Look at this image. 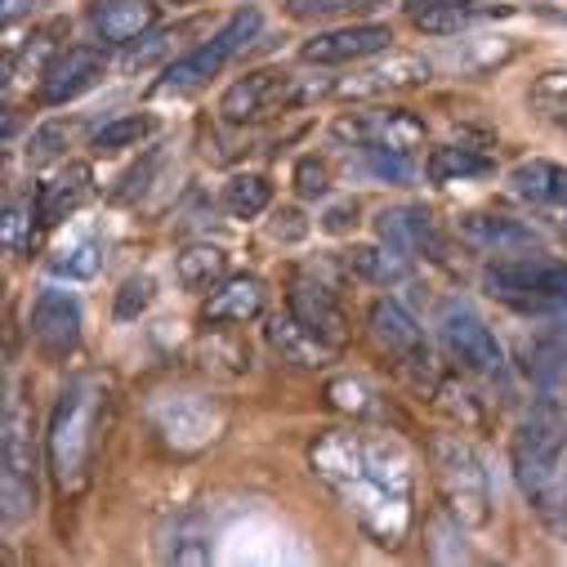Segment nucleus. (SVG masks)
<instances>
[{"instance_id": "1", "label": "nucleus", "mask_w": 567, "mask_h": 567, "mask_svg": "<svg viewBox=\"0 0 567 567\" xmlns=\"http://www.w3.org/2000/svg\"><path fill=\"white\" fill-rule=\"evenodd\" d=\"M309 456L327 487L358 514V523L380 545H398L411 518V456L393 439H362L340 430L322 434Z\"/></svg>"}, {"instance_id": "2", "label": "nucleus", "mask_w": 567, "mask_h": 567, "mask_svg": "<svg viewBox=\"0 0 567 567\" xmlns=\"http://www.w3.org/2000/svg\"><path fill=\"white\" fill-rule=\"evenodd\" d=\"M107 402V389L94 375H81L63 389L54 420H50V470L63 487L81 483V470L94 452V430H99V411Z\"/></svg>"}, {"instance_id": "3", "label": "nucleus", "mask_w": 567, "mask_h": 567, "mask_svg": "<svg viewBox=\"0 0 567 567\" xmlns=\"http://www.w3.org/2000/svg\"><path fill=\"white\" fill-rule=\"evenodd\" d=\"M483 287L492 300L523 313H567V264L540 255H501L487 264Z\"/></svg>"}, {"instance_id": "4", "label": "nucleus", "mask_w": 567, "mask_h": 567, "mask_svg": "<svg viewBox=\"0 0 567 567\" xmlns=\"http://www.w3.org/2000/svg\"><path fill=\"white\" fill-rule=\"evenodd\" d=\"M563 452H567V420L558 415V406H549V402L532 406L509 443V461H514V474L527 496L549 492V483L563 470Z\"/></svg>"}, {"instance_id": "5", "label": "nucleus", "mask_w": 567, "mask_h": 567, "mask_svg": "<svg viewBox=\"0 0 567 567\" xmlns=\"http://www.w3.org/2000/svg\"><path fill=\"white\" fill-rule=\"evenodd\" d=\"M318 94H331V85H305L300 76L281 72V68H259V72H246L241 81H233L224 90L219 112H224V121L246 125V121H259V116L281 112V107H300Z\"/></svg>"}, {"instance_id": "6", "label": "nucleus", "mask_w": 567, "mask_h": 567, "mask_svg": "<svg viewBox=\"0 0 567 567\" xmlns=\"http://www.w3.org/2000/svg\"><path fill=\"white\" fill-rule=\"evenodd\" d=\"M434 465H439V487H443L447 509L465 527H483L492 518V483H487L478 452L461 439H443L434 447Z\"/></svg>"}, {"instance_id": "7", "label": "nucleus", "mask_w": 567, "mask_h": 567, "mask_svg": "<svg viewBox=\"0 0 567 567\" xmlns=\"http://www.w3.org/2000/svg\"><path fill=\"white\" fill-rule=\"evenodd\" d=\"M255 32H259V10H237L206 45H197V50L184 54V59H175V63L166 68V76L153 85V94H193L197 85H206L210 76H219V68H224Z\"/></svg>"}, {"instance_id": "8", "label": "nucleus", "mask_w": 567, "mask_h": 567, "mask_svg": "<svg viewBox=\"0 0 567 567\" xmlns=\"http://www.w3.org/2000/svg\"><path fill=\"white\" fill-rule=\"evenodd\" d=\"M0 505L6 523H19L37 505V461H32V430L19 398L6 406V434H0Z\"/></svg>"}, {"instance_id": "9", "label": "nucleus", "mask_w": 567, "mask_h": 567, "mask_svg": "<svg viewBox=\"0 0 567 567\" xmlns=\"http://www.w3.org/2000/svg\"><path fill=\"white\" fill-rule=\"evenodd\" d=\"M439 340L456 367L474 375H501V344L465 300H447L439 309Z\"/></svg>"}, {"instance_id": "10", "label": "nucleus", "mask_w": 567, "mask_h": 567, "mask_svg": "<svg viewBox=\"0 0 567 567\" xmlns=\"http://www.w3.org/2000/svg\"><path fill=\"white\" fill-rule=\"evenodd\" d=\"M103 72H107V54L99 45H68L41 72V103L45 107L72 103L76 94H85L90 85H99Z\"/></svg>"}, {"instance_id": "11", "label": "nucleus", "mask_w": 567, "mask_h": 567, "mask_svg": "<svg viewBox=\"0 0 567 567\" xmlns=\"http://www.w3.org/2000/svg\"><path fill=\"white\" fill-rule=\"evenodd\" d=\"M389 45H393V32L384 23H358V28L318 32L313 41L300 45V59L318 63V68H336V63H362V59L389 50Z\"/></svg>"}, {"instance_id": "12", "label": "nucleus", "mask_w": 567, "mask_h": 567, "mask_svg": "<svg viewBox=\"0 0 567 567\" xmlns=\"http://www.w3.org/2000/svg\"><path fill=\"white\" fill-rule=\"evenodd\" d=\"M375 233L384 246L402 250V255H430V259H443V237H439V224L424 206H393V210H380L375 219Z\"/></svg>"}, {"instance_id": "13", "label": "nucleus", "mask_w": 567, "mask_h": 567, "mask_svg": "<svg viewBox=\"0 0 567 567\" xmlns=\"http://www.w3.org/2000/svg\"><path fill=\"white\" fill-rule=\"evenodd\" d=\"M291 313H296L300 327H309L331 349H340L349 340V322H344L340 300L322 287V281H313V277H296V287H291Z\"/></svg>"}, {"instance_id": "14", "label": "nucleus", "mask_w": 567, "mask_h": 567, "mask_svg": "<svg viewBox=\"0 0 567 567\" xmlns=\"http://www.w3.org/2000/svg\"><path fill=\"white\" fill-rule=\"evenodd\" d=\"M371 336L402 362V367H424L430 362V344H424L420 322L398 305V300H375L371 305Z\"/></svg>"}, {"instance_id": "15", "label": "nucleus", "mask_w": 567, "mask_h": 567, "mask_svg": "<svg viewBox=\"0 0 567 567\" xmlns=\"http://www.w3.org/2000/svg\"><path fill=\"white\" fill-rule=\"evenodd\" d=\"M420 81H430V63L411 59V54H393L389 63H375V68H362L358 76H349V81H336L331 94H340V99H371V94L420 85Z\"/></svg>"}, {"instance_id": "16", "label": "nucleus", "mask_w": 567, "mask_h": 567, "mask_svg": "<svg viewBox=\"0 0 567 567\" xmlns=\"http://www.w3.org/2000/svg\"><path fill=\"white\" fill-rule=\"evenodd\" d=\"M32 336L50 353H68L81 340V305L68 291H41L32 305Z\"/></svg>"}, {"instance_id": "17", "label": "nucleus", "mask_w": 567, "mask_h": 567, "mask_svg": "<svg viewBox=\"0 0 567 567\" xmlns=\"http://www.w3.org/2000/svg\"><path fill=\"white\" fill-rule=\"evenodd\" d=\"M157 23V6L153 0H99L90 10V28L99 41L107 45H130Z\"/></svg>"}, {"instance_id": "18", "label": "nucleus", "mask_w": 567, "mask_h": 567, "mask_svg": "<svg viewBox=\"0 0 567 567\" xmlns=\"http://www.w3.org/2000/svg\"><path fill=\"white\" fill-rule=\"evenodd\" d=\"M461 237H465V246H474L483 255H518V250L536 246V233L509 215H470L461 224Z\"/></svg>"}, {"instance_id": "19", "label": "nucleus", "mask_w": 567, "mask_h": 567, "mask_svg": "<svg viewBox=\"0 0 567 567\" xmlns=\"http://www.w3.org/2000/svg\"><path fill=\"white\" fill-rule=\"evenodd\" d=\"M264 309V281L259 277H228L206 300V322H250Z\"/></svg>"}, {"instance_id": "20", "label": "nucleus", "mask_w": 567, "mask_h": 567, "mask_svg": "<svg viewBox=\"0 0 567 567\" xmlns=\"http://www.w3.org/2000/svg\"><path fill=\"white\" fill-rule=\"evenodd\" d=\"M509 193L523 197V202H536V206H567V171L554 166V162H518L509 171Z\"/></svg>"}, {"instance_id": "21", "label": "nucleus", "mask_w": 567, "mask_h": 567, "mask_svg": "<svg viewBox=\"0 0 567 567\" xmlns=\"http://www.w3.org/2000/svg\"><path fill=\"white\" fill-rule=\"evenodd\" d=\"M90 184H94V171H90L85 162H72L63 175H54V179L41 188V224L68 219V215L90 197Z\"/></svg>"}, {"instance_id": "22", "label": "nucleus", "mask_w": 567, "mask_h": 567, "mask_svg": "<svg viewBox=\"0 0 567 567\" xmlns=\"http://www.w3.org/2000/svg\"><path fill=\"white\" fill-rule=\"evenodd\" d=\"M224 272H228V255L219 246H210V241H193L175 259V277H179V287H188V291H215L224 281Z\"/></svg>"}, {"instance_id": "23", "label": "nucleus", "mask_w": 567, "mask_h": 567, "mask_svg": "<svg viewBox=\"0 0 567 567\" xmlns=\"http://www.w3.org/2000/svg\"><path fill=\"white\" fill-rule=\"evenodd\" d=\"M268 344H272L281 358H287V362H300V367H322V358H327V349H331V344H322L309 327H300L296 313L268 322Z\"/></svg>"}, {"instance_id": "24", "label": "nucleus", "mask_w": 567, "mask_h": 567, "mask_svg": "<svg viewBox=\"0 0 567 567\" xmlns=\"http://www.w3.org/2000/svg\"><path fill=\"white\" fill-rule=\"evenodd\" d=\"M406 259L402 250L393 246H353L349 250V268L362 277V281H375V287H393V281L406 277Z\"/></svg>"}, {"instance_id": "25", "label": "nucleus", "mask_w": 567, "mask_h": 567, "mask_svg": "<svg viewBox=\"0 0 567 567\" xmlns=\"http://www.w3.org/2000/svg\"><path fill=\"white\" fill-rule=\"evenodd\" d=\"M268 202H272V184L264 175H233L224 184V206L233 219H255L268 210Z\"/></svg>"}, {"instance_id": "26", "label": "nucleus", "mask_w": 567, "mask_h": 567, "mask_svg": "<svg viewBox=\"0 0 567 567\" xmlns=\"http://www.w3.org/2000/svg\"><path fill=\"white\" fill-rule=\"evenodd\" d=\"M148 134H153V116H116V121H107V125L94 130V153L99 157H112V153L138 148Z\"/></svg>"}, {"instance_id": "27", "label": "nucleus", "mask_w": 567, "mask_h": 567, "mask_svg": "<svg viewBox=\"0 0 567 567\" xmlns=\"http://www.w3.org/2000/svg\"><path fill=\"white\" fill-rule=\"evenodd\" d=\"M474 175H492V162L470 153V148H434V157H430V179L434 184L474 179Z\"/></svg>"}, {"instance_id": "28", "label": "nucleus", "mask_w": 567, "mask_h": 567, "mask_svg": "<svg viewBox=\"0 0 567 567\" xmlns=\"http://www.w3.org/2000/svg\"><path fill=\"white\" fill-rule=\"evenodd\" d=\"M424 138V125L406 112H384V116H371V144H389V148H402V153H415ZM367 148V144H362Z\"/></svg>"}, {"instance_id": "29", "label": "nucleus", "mask_w": 567, "mask_h": 567, "mask_svg": "<svg viewBox=\"0 0 567 567\" xmlns=\"http://www.w3.org/2000/svg\"><path fill=\"white\" fill-rule=\"evenodd\" d=\"M411 23L420 32L452 37V32H461V28L474 23V6H411Z\"/></svg>"}, {"instance_id": "30", "label": "nucleus", "mask_w": 567, "mask_h": 567, "mask_svg": "<svg viewBox=\"0 0 567 567\" xmlns=\"http://www.w3.org/2000/svg\"><path fill=\"white\" fill-rule=\"evenodd\" d=\"M532 103L540 107L545 121H554L558 130H567V72H545L532 85Z\"/></svg>"}, {"instance_id": "31", "label": "nucleus", "mask_w": 567, "mask_h": 567, "mask_svg": "<svg viewBox=\"0 0 567 567\" xmlns=\"http://www.w3.org/2000/svg\"><path fill=\"white\" fill-rule=\"evenodd\" d=\"M362 157H367L371 175H380V179H389V184H406V179L415 175L411 153H402V148H389V144H367V148H362Z\"/></svg>"}, {"instance_id": "32", "label": "nucleus", "mask_w": 567, "mask_h": 567, "mask_svg": "<svg viewBox=\"0 0 567 567\" xmlns=\"http://www.w3.org/2000/svg\"><path fill=\"white\" fill-rule=\"evenodd\" d=\"M68 138H72V125H63V121L41 125V130L28 138V166H50L54 157H63Z\"/></svg>"}, {"instance_id": "33", "label": "nucleus", "mask_w": 567, "mask_h": 567, "mask_svg": "<svg viewBox=\"0 0 567 567\" xmlns=\"http://www.w3.org/2000/svg\"><path fill=\"white\" fill-rule=\"evenodd\" d=\"M153 296H157V281H153L148 272L125 277V287L116 291V318H121V322H134L138 313L153 305Z\"/></svg>"}, {"instance_id": "34", "label": "nucleus", "mask_w": 567, "mask_h": 567, "mask_svg": "<svg viewBox=\"0 0 567 567\" xmlns=\"http://www.w3.org/2000/svg\"><path fill=\"white\" fill-rule=\"evenodd\" d=\"M430 554L439 558V563H465L470 558V549H465V540L456 545V536H461V518L452 514V518H434V527H430Z\"/></svg>"}, {"instance_id": "35", "label": "nucleus", "mask_w": 567, "mask_h": 567, "mask_svg": "<svg viewBox=\"0 0 567 567\" xmlns=\"http://www.w3.org/2000/svg\"><path fill=\"white\" fill-rule=\"evenodd\" d=\"M50 268L59 272V277H94L99 272V246L94 241H81V246H72V250H63V255H54L50 259Z\"/></svg>"}, {"instance_id": "36", "label": "nucleus", "mask_w": 567, "mask_h": 567, "mask_svg": "<svg viewBox=\"0 0 567 567\" xmlns=\"http://www.w3.org/2000/svg\"><path fill=\"white\" fill-rule=\"evenodd\" d=\"M371 0H287V14L291 19H331L344 10H362Z\"/></svg>"}, {"instance_id": "37", "label": "nucleus", "mask_w": 567, "mask_h": 567, "mask_svg": "<svg viewBox=\"0 0 567 567\" xmlns=\"http://www.w3.org/2000/svg\"><path fill=\"white\" fill-rule=\"evenodd\" d=\"M296 193H300V197H327V193H331V171H327V162L305 157V162L296 166Z\"/></svg>"}, {"instance_id": "38", "label": "nucleus", "mask_w": 567, "mask_h": 567, "mask_svg": "<svg viewBox=\"0 0 567 567\" xmlns=\"http://www.w3.org/2000/svg\"><path fill=\"white\" fill-rule=\"evenodd\" d=\"M28 228H32L28 206L23 202H6V219H0V241H6V250H19Z\"/></svg>"}, {"instance_id": "39", "label": "nucleus", "mask_w": 567, "mask_h": 567, "mask_svg": "<svg viewBox=\"0 0 567 567\" xmlns=\"http://www.w3.org/2000/svg\"><path fill=\"white\" fill-rule=\"evenodd\" d=\"M268 233H272L277 241H305V237H309V219H305V210L287 206V210H277V215H272Z\"/></svg>"}, {"instance_id": "40", "label": "nucleus", "mask_w": 567, "mask_h": 567, "mask_svg": "<svg viewBox=\"0 0 567 567\" xmlns=\"http://www.w3.org/2000/svg\"><path fill=\"white\" fill-rule=\"evenodd\" d=\"M166 558L171 563H210V540L206 536H179V545Z\"/></svg>"}, {"instance_id": "41", "label": "nucleus", "mask_w": 567, "mask_h": 567, "mask_svg": "<svg viewBox=\"0 0 567 567\" xmlns=\"http://www.w3.org/2000/svg\"><path fill=\"white\" fill-rule=\"evenodd\" d=\"M353 224H358V202H336V206L322 215V228H327V233H336V237H340V233H349Z\"/></svg>"}]
</instances>
